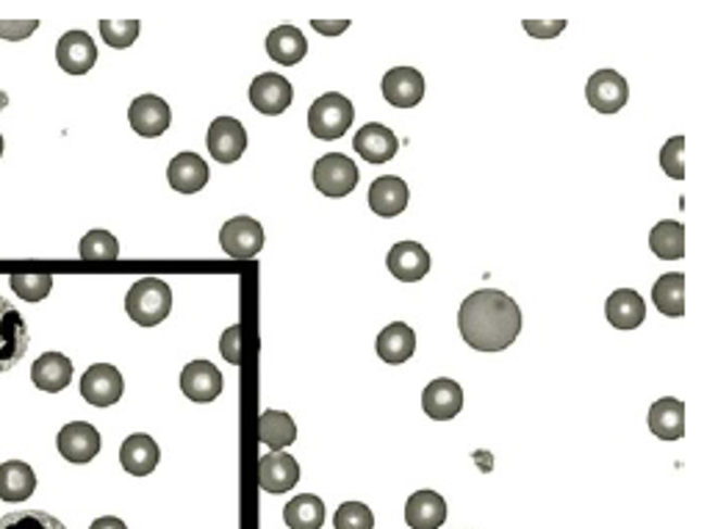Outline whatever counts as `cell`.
<instances>
[{
    "instance_id": "6da1fadb",
    "label": "cell",
    "mask_w": 718,
    "mask_h": 529,
    "mask_svg": "<svg viewBox=\"0 0 718 529\" xmlns=\"http://www.w3.org/2000/svg\"><path fill=\"white\" fill-rule=\"evenodd\" d=\"M458 330L471 350L502 352L519 339L521 311L505 291L477 289L461 302Z\"/></svg>"
},
{
    "instance_id": "7a4b0ae2",
    "label": "cell",
    "mask_w": 718,
    "mask_h": 529,
    "mask_svg": "<svg viewBox=\"0 0 718 529\" xmlns=\"http://www.w3.org/2000/svg\"><path fill=\"white\" fill-rule=\"evenodd\" d=\"M173 311V291L159 277H144L125 294V314L142 327L162 325Z\"/></svg>"
},
{
    "instance_id": "3957f363",
    "label": "cell",
    "mask_w": 718,
    "mask_h": 529,
    "mask_svg": "<svg viewBox=\"0 0 718 529\" xmlns=\"http://www.w3.org/2000/svg\"><path fill=\"white\" fill-rule=\"evenodd\" d=\"M355 119V109L344 95L328 92L316 98L308 109V130L316 139L333 142L348 134Z\"/></svg>"
},
{
    "instance_id": "277c9868",
    "label": "cell",
    "mask_w": 718,
    "mask_h": 529,
    "mask_svg": "<svg viewBox=\"0 0 718 529\" xmlns=\"http://www.w3.org/2000/svg\"><path fill=\"white\" fill-rule=\"evenodd\" d=\"M361 173L353 159L341 153H328L323 159H316L314 164V186L325 198H348L350 191L358 186Z\"/></svg>"
},
{
    "instance_id": "5b68a950",
    "label": "cell",
    "mask_w": 718,
    "mask_h": 529,
    "mask_svg": "<svg viewBox=\"0 0 718 529\" xmlns=\"http://www.w3.org/2000/svg\"><path fill=\"white\" fill-rule=\"evenodd\" d=\"M28 344H32V336H28L23 314L0 297V375L12 371L23 361Z\"/></svg>"
},
{
    "instance_id": "8992f818",
    "label": "cell",
    "mask_w": 718,
    "mask_h": 529,
    "mask_svg": "<svg viewBox=\"0 0 718 529\" xmlns=\"http://www.w3.org/2000/svg\"><path fill=\"white\" fill-rule=\"evenodd\" d=\"M219 244L236 261L255 259L264 250V228L250 216H234L219 230Z\"/></svg>"
},
{
    "instance_id": "52a82bcc",
    "label": "cell",
    "mask_w": 718,
    "mask_h": 529,
    "mask_svg": "<svg viewBox=\"0 0 718 529\" xmlns=\"http://www.w3.org/2000/svg\"><path fill=\"white\" fill-rule=\"evenodd\" d=\"M585 98H589L591 109L600 114H616L630 100V87H627L625 75H619L616 70H600L589 78Z\"/></svg>"
},
{
    "instance_id": "ba28073f",
    "label": "cell",
    "mask_w": 718,
    "mask_h": 529,
    "mask_svg": "<svg viewBox=\"0 0 718 529\" xmlns=\"http://www.w3.org/2000/svg\"><path fill=\"white\" fill-rule=\"evenodd\" d=\"M123 375L112 364H95L81 377V396L95 407H112L123 400Z\"/></svg>"
},
{
    "instance_id": "9c48e42d",
    "label": "cell",
    "mask_w": 718,
    "mask_h": 529,
    "mask_svg": "<svg viewBox=\"0 0 718 529\" xmlns=\"http://www.w3.org/2000/svg\"><path fill=\"white\" fill-rule=\"evenodd\" d=\"M205 144H209V153L214 155V161L219 164H234L244 155L248 150V130L239 119L234 117H217L211 123L209 136H205Z\"/></svg>"
},
{
    "instance_id": "30bf717a",
    "label": "cell",
    "mask_w": 718,
    "mask_h": 529,
    "mask_svg": "<svg viewBox=\"0 0 718 529\" xmlns=\"http://www.w3.org/2000/svg\"><path fill=\"white\" fill-rule=\"evenodd\" d=\"M294 100V89L289 80L278 73H264L250 84V103L255 111L267 114V117H278Z\"/></svg>"
},
{
    "instance_id": "8fae6325",
    "label": "cell",
    "mask_w": 718,
    "mask_h": 529,
    "mask_svg": "<svg viewBox=\"0 0 718 529\" xmlns=\"http://www.w3.org/2000/svg\"><path fill=\"white\" fill-rule=\"evenodd\" d=\"M380 92L394 109H414L425 98V78L416 67H394L383 75Z\"/></svg>"
},
{
    "instance_id": "7c38bea8",
    "label": "cell",
    "mask_w": 718,
    "mask_h": 529,
    "mask_svg": "<svg viewBox=\"0 0 718 529\" xmlns=\"http://www.w3.org/2000/svg\"><path fill=\"white\" fill-rule=\"evenodd\" d=\"M56 446L64 461L75 463V466H84V463L98 457L100 432L95 430L89 421H70V425L62 427V432H59Z\"/></svg>"
},
{
    "instance_id": "4fadbf2b",
    "label": "cell",
    "mask_w": 718,
    "mask_h": 529,
    "mask_svg": "<svg viewBox=\"0 0 718 529\" xmlns=\"http://www.w3.org/2000/svg\"><path fill=\"white\" fill-rule=\"evenodd\" d=\"M223 371L211 361H192L180 371V391L192 402H214L223 394Z\"/></svg>"
},
{
    "instance_id": "5bb4252c",
    "label": "cell",
    "mask_w": 718,
    "mask_h": 529,
    "mask_svg": "<svg viewBox=\"0 0 718 529\" xmlns=\"http://www.w3.org/2000/svg\"><path fill=\"white\" fill-rule=\"evenodd\" d=\"M128 123L139 136H144V139H155V136H162L164 130L169 128V123H173V111H169V105L164 103L159 95H142V98H137L130 103Z\"/></svg>"
},
{
    "instance_id": "9a60e30c",
    "label": "cell",
    "mask_w": 718,
    "mask_h": 529,
    "mask_svg": "<svg viewBox=\"0 0 718 529\" xmlns=\"http://www.w3.org/2000/svg\"><path fill=\"white\" fill-rule=\"evenodd\" d=\"M56 62L64 73L87 75L98 62V45L87 32H67L56 45Z\"/></svg>"
},
{
    "instance_id": "2e32d148",
    "label": "cell",
    "mask_w": 718,
    "mask_h": 529,
    "mask_svg": "<svg viewBox=\"0 0 718 529\" xmlns=\"http://www.w3.org/2000/svg\"><path fill=\"white\" fill-rule=\"evenodd\" d=\"M421 407H425V413L436 421L455 419V416L464 411V388H461L455 380L439 377V380H433L428 388H425V394H421Z\"/></svg>"
},
{
    "instance_id": "e0dca14e",
    "label": "cell",
    "mask_w": 718,
    "mask_h": 529,
    "mask_svg": "<svg viewBox=\"0 0 718 529\" xmlns=\"http://www.w3.org/2000/svg\"><path fill=\"white\" fill-rule=\"evenodd\" d=\"M300 482V463L286 452H269L259 461V486L267 493H286Z\"/></svg>"
},
{
    "instance_id": "ac0fdd59",
    "label": "cell",
    "mask_w": 718,
    "mask_h": 529,
    "mask_svg": "<svg viewBox=\"0 0 718 529\" xmlns=\"http://www.w3.org/2000/svg\"><path fill=\"white\" fill-rule=\"evenodd\" d=\"M389 272L396 277V280H403V284H416L421 277L430 272V253L419 241H400L389 250Z\"/></svg>"
},
{
    "instance_id": "d6986e66",
    "label": "cell",
    "mask_w": 718,
    "mask_h": 529,
    "mask_svg": "<svg viewBox=\"0 0 718 529\" xmlns=\"http://www.w3.org/2000/svg\"><path fill=\"white\" fill-rule=\"evenodd\" d=\"M353 148L355 153L364 161H369V164H386V161H391L396 155L400 142H396L394 130H389L380 123H369L361 130H355Z\"/></svg>"
},
{
    "instance_id": "ffe728a7",
    "label": "cell",
    "mask_w": 718,
    "mask_h": 529,
    "mask_svg": "<svg viewBox=\"0 0 718 529\" xmlns=\"http://www.w3.org/2000/svg\"><path fill=\"white\" fill-rule=\"evenodd\" d=\"M159 461H162L159 443H155L150 436H144V432L128 436L123 441V446H119V463H123L125 471L134 477L153 475Z\"/></svg>"
},
{
    "instance_id": "44dd1931",
    "label": "cell",
    "mask_w": 718,
    "mask_h": 529,
    "mask_svg": "<svg viewBox=\"0 0 718 529\" xmlns=\"http://www.w3.org/2000/svg\"><path fill=\"white\" fill-rule=\"evenodd\" d=\"M408 184L396 175H383L369 186V209L386 219L403 214L408 209Z\"/></svg>"
},
{
    "instance_id": "7402d4cb",
    "label": "cell",
    "mask_w": 718,
    "mask_h": 529,
    "mask_svg": "<svg viewBox=\"0 0 718 529\" xmlns=\"http://www.w3.org/2000/svg\"><path fill=\"white\" fill-rule=\"evenodd\" d=\"M446 521V502L436 491H416L405 502V524L411 529H439Z\"/></svg>"
},
{
    "instance_id": "603a6c76",
    "label": "cell",
    "mask_w": 718,
    "mask_h": 529,
    "mask_svg": "<svg viewBox=\"0 0 718 529\" xmlns=\"http://www.w3.org/2000/svg\"><path fill=\"white\" fill-rule=\"evenodd\" d=\"M32 380L45 394H59L73 380V361L62 352H45L32 366Z\"/></svg>"
},
{
    "instance_id": "cb8c5ba5",
    "label": "cell",
    "mask_w": 718,
    "mask_h": 529,
    "mask_svg": "<svg viewBox=\"0 0 718 529\" xmlns=\"http://www.w3.org/2000/svg\"><path fill=\"white\" fill-rule=\"evenodd\" d=\"M375 352H378L383 364H405L416 352V332L405 322H391L386 330H380L378 341H375Z\"/></svg>"
},
{
    "instance_id": "d4e9b609",
    "label": "cell",
    "mask_w": 718,
    "mask_h": 529,
    "mask_svg": "<svg viewBox=\"0 0 718 529\" xmlns=\"http://www.w3.org/2000/svg\"><path fill=\"white\" fill-rule=\"evenodd\" d=\"M605 316L616 330H635L644 325L646 319V302L644 297L632 289H619L607 297Z\"/></svg>"
},
{
    "instance_id": "484cf974",
    "label": "cell",
    "mask_w": 718,
    "mask_h": 529,
    "mask_svg": "<svg viewBox=\"0 0 718 529\" xmlns=\"http://www.w3.org/2000/svg\"><path fill=\"white\" fill-rule=\"evenodd\" d=\"M209 164L198 153H178L167 166V180L178 194H194L209 184Z\"/></svg>"
},
{
    "instance_id": "4316f807",
    "label": "cell",
    "mask_w": 718,
    "mask_h": 529,
    "mask_svg": "<svg viewBox=\"0 0 718 529\" xmlns=\"http://www.w3.org/2000/svg\"><path fill=\"white\" fill-rule=\"evenodd\" d=\"M650 430L660 441H680L685 436V402L663 396L650 407Z\"/></svg>"
},
{
    "instance_id": "83f0119b",
    "label": "cell",
    "mask_w": 718,
    "mask_h": 529,
    "mask_svg": "<svg viewBox=\"0 0 718 529\" xmlns=\"http://www.w3.org/2000/svg\"><path fill=\"white\" fill-rule=\"evenodd\" d=\"M267 53L284 67H291V64L303 62L305 53H308V42H305L303 32L294 25H278L267 34Z\"/></svg>"
},
{
    "instance_id": "f1b7e54d",
    "label": "cell",
    "mask_w": 718,
    "mask_h": 529,
    "mask_svg": "<svg viewBox=\"0 0 718 529\" xmlns=\"http://www.w3.org/2000/svg\"><path fill=\"white\" fill-rule=\"evenodd\" d=\"M37 491V475L23 461H9L0 466V499L3 502H25Z\"/></svg>"
},
{
    "instance_id": "f546056e",
    "label": "cell",
    "mask_w": 718,
    "mask_h": 529,
    "mask_svg": "<svg viewBox=\"0 0 718 529\" xmlns=\"http://www.w3.org/2000/svg\"><path fill=\"white\" fill-rule=\"evenodd\" d=\"M259 441L273 452H284L286 446L298 441V425L289 413L264 411L259 419Z\"/></svg>"
},
{
    "instance_id": "4dcf8cb0",
    "label": "cell",
    "mask_w": 718,
    "mask_h": 529,
    "mask_svg": "<svg viewBox=\"0 0 718 529\" xmlns=\"http://www.w3.org/2000/svg\"><path fill=\"white\" fill-rule=\"evenodd\" d=\"M650 247L660 261H680L685 255V225L675 219L657 222L650 234Z\"/></svg>"
},
{
    "instance_id": "1f68e13d",
    "label": "cell",
    "mask_w": 718,
    "mask_h": 529,
    "mask_svg": "<svg viewBox=\"0 0 718 529\" xmlns=\"http://www.w3.org/2000/svg\"><path fill=\"white\" fill-rule=\"evenodd\" d=\"M284 521L289 529H323L325 502L314 493H300L284 507Z\"/></svg>"
},
{
    "instance_id": "d6a6232c",
    "label": "cell",
    "mask_w": 718,
    "mask_h": 529,
    "mask_svg": "<svg viewBox=\"0 0 718 529\" xmlns=\"http://www.w3.org/2000/svg\"><path fill=\"white\" fill-rule=\"evenodd\" d=\"M652 302L663 316H682L685 314V275L682 272H669L652 289Z\"/></svg>"
},
{
    "instance_id": "836d02e7",
    "label": "cell",
    "mask_w": 718,
    "mask_h": 529,
    "mask_svg": "<svg viewBox=\"0 0 718 529\" xmlns=\"http://www.w3.org/2000/svg\"><path fill=\"white\" fill-rule=\"evenodd\" d=\"M84 261H114L119 259V241L109 230H89L81 239Z\"/></svg>"
},
{
    "instance_id": "e575fe53",
    "label": "cell",
    "mask_w": 718,
    "mask_h": 529,
    "mask_svg": "<svg viewBox=\"0 0 718 529\" xmlns=\"http://www.w3.org/2000/svg\"><path fill=\"white\" fill-rule=\"evenodd\" d=\"M100 37L114 50L130 48L139 37V20H100Z\"/></svg>"
},
{
    "instance_id": "d590c367",
    "label": "cell",
    "mask_w": 718,
    "mask_h": 529,
    "mask_svg": "<svg viewBox=\"0 0 718 529\" xmlns=\"http://www.w3.org/2000/svg\"><path fill=\"white\" fill-rule=\"evenodd\" d=\"M0 529H67L59 518L45 511H14L0 518Z\"/></svg>"
},
{
    "instance_id": "8d00e7d4",
    "label": "cell",
    "mask_w": 718,
    "mask_h": 529,
    "mask_svg": "<svg viewBox=\"0 0 718 529\" xmlns=\"http://www.w3.org/2000/svg\"><path fill=\"white\" fill-rule=\"evenodd\" d=\"M336 529H375V516L364 502H344L333 516Z\"/></svg>"
},
{
    "instance_id": "74e56055",
    "label": "cell",
    "mask_w": 718,
    "mask_h": 529,
    "mask_svg": "<svg viewBox=\"0 0 718 529\" xmlns=\"http://www.w3.org/2000/svg\"><path fill=\"white\" fill-rule=\"evenodd\" d=\"M12 289L23 297L25 302H42L53 289L50 275H12Z\"/></svg>"
},
{
    "instance_id": "f35d334b",
    "label": "cell",
    "mask_w": 718,
    "mask_h": 529,
    "mask_svg": "<svg viewBox=\"0 0 718 529\" xmlns=\"http://www.w3.org/2000/svg\"><path fill=\"white\" fill-rule=\"evenodd\" d=\"M660 166L669 178L682 180L685 178V136H675L663 144L660 150Z\"/></svg>"
},
{
    "instance_id": "ab89813d",
    "label": "cell",
    "mask_w": 718,
    "mask_h": 529,
    "mask_svg": "<svg viewBox=\"0 0 718 529\" xmlns=\"http://www.w3.org/2000/svg\"><path fill=\"white\" fill-rule=\"evenodd\" d=\"M219 352L228 364L242 366L244 355H242V325H234L223 332V339H219Z\"/></svg>"
},
{
    "instance_id": "60d3db41",
    "label": "cell",
    "mask_w": 718,
    "mask_h": 529,
    "mask_svg": "<svg viewBox=\"0 0 718 529\" xmlns=\"http://www.w3.org/2000/svg\"><path fill=\"white\" fill-rule=\"evenodd\" d=\"M39 28V20H0V39L23 42Z\"/></svg>"
},
{
    "instance_id": "b9f144b4",
    "label": "cell",
    "mask_w": 718,
    "mask_h": 529,
    "mask_svg": "<svg viewBox=\"0 0 718 529\" xmlns=\"http://www.w3.org/2000/svg\"><path fill=\"white\" fill-rule=\"evenodd\" d=\"M521 28L536 39H555L566 32V20H521Z\"/></svg>"
},
{
    "instance_id": "7bdbcfd3",
    "label": "cell",
    "mask_w": 718,
    "mask_h": 529,
    "mask_svg": "<svg viewBox=\"0 0 718 529\" xmlns=\"http://www.w3.org/2000/svg\"><path fill=\"white\" fill-rule=\"evenodd\" d=\"M311 25H314V28L319 34H325V37H339V34H344L350 28V20H339V23H325V20H311Z\"/></svg>"
},
{
    "instance_id": "ee69618b",
    "label": "cell",
    "mask_w": 718,
    "mask_h": 529,
    "mask_svg": "<svg viewBox=\"0 0 718 529\" xmlns=\"http://www.w3.org/2000/svg\"><path fill=\"white\" fill-rule=\"evenodd\" d=\"M89 529H128V527H125V524L119 521V518L103 516V518H98V521H95Z\"/></svg>"
},
{
    "instance_id": "f6af8a7d",
    "label": "cell",
    "mask_w": 718,
    "mask_h": 529,
    "mask_svg": "<svg viewBox=\"0 0 718 529\" xmlns=\"http://www.w3.org/2000/svg\"><path fill=\"white\" fill-rule=\"evenodd\" d=\"M0 155H3V136H0Z\"/></svg>"
}]
</instances>
